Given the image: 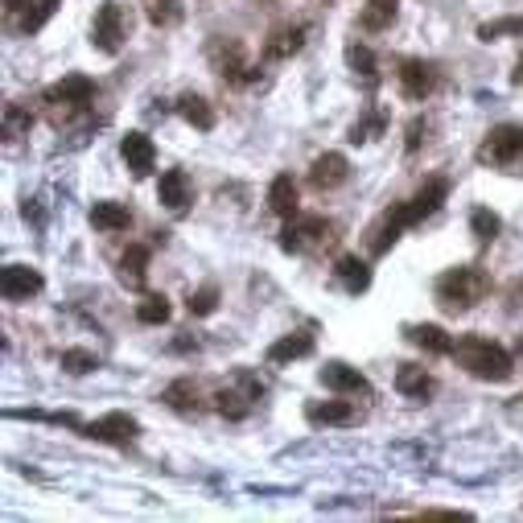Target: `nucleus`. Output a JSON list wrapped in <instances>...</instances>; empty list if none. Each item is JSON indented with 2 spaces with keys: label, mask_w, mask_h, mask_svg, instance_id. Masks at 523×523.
<instances>
[{
  "label": "nucleus",
  "mask_w": 523,
  "mask_h": 523,
  "mask_svg": "<svg viewBox=\"0 0 523 523\" xmlns=\"http://www.w3.org/2000/svg\"><path fill=\"white\" fill-rule=\"evenodd\" d=\"M120 281L136 293L145 289V281H149V248L145 243H128V252L120 256Z\"/></svg>",
  "instance_id": "393cba45"
},
{
  "label": "nucleus",
  "mask_w": 523,
  "mask_h": 523,
  "mask_svg": "<svg viewBox=\"0 0 523 523\" xmlns=\"http://www.w3.org/2000/svg\"><path fill=\"white\" fill-rule=\"evenodd\" d=\"M9 421H46V425H71V429H83L79 412H42V408H9L5 412Z\"/></svg>",
  "instance_id": "72a5a7b5"
},
{
  "label": "nucleus",
  "mask_w": 523,
  "mask_h": 523,
  "mask_svg": "<svg viewBox=\"0 0 523 523\" xmlns=\"http://www.w3.org/2000/svg\"><path fill=\"white\" fill-rule=\"evenodd\" d=\"M404 338H408L412 346H421V351H429V355H453V338H449L441 326H433V322L404 326Z\"/></svg>",
  "instance_id": "bb28decb"
},
{
  "label": "nucleus",
  "mask_w": 523,
  "mask_h": 523,
  "mask_svg": "<svg viewBox=\"0 0 523 523\" xmlns=\"http://www.w3.org/2000/svg\"><path fill=\"white\" fill-rule=\"evenodd\" d=\"M346 178H351V161H346L342 153H322V157H313V165H309V186L318 194L338 190Z\"/></svg>",
  "instance_id": "2eb2a0df"
},
{
  "label": "nucleus",
  "mask_w": 523,
  "mask_h": 523,
  "mask_svg": "<svg viewBox=\"0 0 523 523\" xmlns=\"http://www.w3.org/2000/svg\"><path fill=\"white\" fill-rule=\"evenodd\" d=\"M161 400L173 408V412H182V416H194V412H202V388L190 379V375H182V379H173L169 388L161 392Z\"/></svg>",
  "instance_id": "b1692460"
},
{
  "label": "nucleus",
  "mask_w": 523,
  "mask_h": 523,
  "mask_svg": "<svg viewBox=\"0 0 523 523\" xmlns=\"http://www.w3.org/2000/svg\"><path fill=\"white\" fill-rule=\"evenodd\" d=\"M478 165H495V169H503V165H515L519 157H523V124H499V128H491L482 136V145H478Z\"/></svg>",
  "instance_id": "6e6552de"
},
{
  "label": "nucleus",
  "mask_w": 523,
  "mask_h": 523,
  "mask_svg": "<svg viewBox=\"0 0 523 523\" xmlns=\"http://www.w3.org/2000/svg\"><path fill=\"white\" fill-rule=\"evenodd\" d=\"M470 231H474V239L486 248V243H495V239H499L503 219L491 211V206H474V211H470Z\"/></svg>",
  "instance_id": "2f4dec72"
},
{
  "label": "nucleus",
  "mask_w": 523,
  "mask_h": 523,
  "mask_svg": "<svg viewBox=\"0 0 523 523\" xmlns=\"http://www.w3.org/2000/svg\"><path fill=\"white\" fill-rule=\"evenodd\" d=\"M334 223L326 215H293L289 227L281 231V248L293 252V256H305V252H322L326 243H334Z\"/></svg>",
  "instance_id": "0eeeda50"
},
{
  "label": "nucleus",
  "mask_w": 523,
  "mask_h": 523,
  "mask_svg": "<svg viewBox=\"0 0 523 523\" xmlns=\"http://www.w3.org/2000/svg\"><path fill=\"white\" fill-rule=\"evenodd\" d=\"M425 136H429V120L425 116H416L412 124H408V153H421V145H425Z\"/></svg>",
  "instance_id": "ea45409f"
},
{
  "label": "nucleus",
  "mask_w": 523,
  "mask_h": 523,
  "mask_svg": "<svg viewBox=\"0 0 523 523\" xmlns=\"http://www.w3.org/2000/svg\"><path fill=\"white\" fill-rule=\"evenodd\" d=\"M186 309L194 313V318H211V313L219 309V289H215V285H202V289H194V293L186 297Z\"/></svg>",
  "instance_id": "58836bf2"
},
{
  "label": "nucleus",
  "mask_w": 523,
  "mask_h": 523,
  "mask_svg": "<svg viewBox=\"0 0 523 523\" xmlns=\"http://www.w3.org/2000/svg\"><path fill=\"white\" fill-rule=\"evenodd\" d=\"M136 322L141 326H165L169 322V301L161 293H149L141 305H136Z\"/></svg>",
  "instance_id": "c9c22d12"
},
{
  "label": "nucleus",
  "mask_w": 523,
  "mask_h": 523,
  "mask_svg": "<svg viewBox=\"0 0 523 523\" xmlns=\"http://www.w3.org/2000/svg\"><path fill=\"white\" fill-rule=\"evenodd\" d=\"M396 392L408 396V400H429L437 392V379L425 371V367H416V363H400L396 371Z\"/></svg>",
  "instance_id": "4be33fe9"
},
{
  "label": "nucleus",
  "mask_w": 523,
  "mask_h": 523,
  "mask_svg": "<svg viewBox=\"0 0 523 523\" xmlns=\"http://www.w3.org/2000/svg\"><path fill=\"white\" fill-rule=\"evenodd\" d=\"M58 5L62 0H5V13L17 21L25 38H33V33H42V25L58 13Z\"/></svg>",
  "instance_id": "ddd939ff"
},
{
  "label": "nucleus",
  "mask_w": 523,
  "mask_h": 523,
  "mask_svg": "<svg viewBox=\"0 0 523 523\" xmlns=\"http://www.w3.org/2000/svg\"><path fill=\"white\" fill-rule=\"evenodd\" d=\"M396 9H400V0H367V5L359 9V29H363V33H383V29H392Z\"/></svg>",
  "instance_id": "c85d7f7f"
},
{
  "label": "nucleus",
  "mask_w": 523,
  "mask_h": 523,
  "mask_svg": "<svg viewBox=\"0 0 523 523\" xmlns=\"http://www.w3.org/2000/svg\"><path fill=\"white\" fill-rule=\"evenodd\" d=\"M157 198H161V206H165V211L182 215L186 206L194 202L190 173H186V169H165V173H161V182H157Z\"/></svg>",
  "instance_id": "dca6fc26"
},
{
  "label": "nucleus",
  "mask_w": 523,
  "mask_h": 523,
  "mask_svg": "<svg viewBox=\"0 0 523 523\" xmlns=\"http://www.w3.org/2000/svg\"><path fill=\"white\" fill-rule=\"evenodd\" d=\"M305 355H313V334H305V330H297V334H285V338H276L272 346H268V363L272 367H289V363H297V359H305Z\"/></svg>",
  "instance_id": "412c9836"
},
{
  "label": "nucleus",
  "mask_w": 523,
  "mask_h": 523,
  "mask_svg": "<svg viewBox=\"0 0 523 523\" xmlns=\"http://www.w3.org/2000/svg\"><path fill=\"white\" fill-rule=\"evenodd\" d=\"M211 58H215V71L223 75V83H231V87H243V83H256V79H260L256 66L243 58V46H239V42H215V46H211Z\"/></svg>",
  "instance_id": "9b49d317"
},
{
  "label": "nucleus",
  "mask_w": 523,
  "mask_h": 523,
  "mask_svg": "<svg viewBox=\"0 0 523 523\" xmlns=\"http://www.w3.org/2000/svg\"><path fill=\"white\" fill-rule=\"evenodd\" d=\"M507 305H511V309L523 305V276H515V281H511V289H507Z\"/></svg>",
  "instance_id": "a19ab883"
},
{
  "label": "nucleus",
  "mask_w": 523,
  "mask_h": 523,
  "mask_svg": "<svg viewBox=\"0 0 523 523\" xmlns=\"http://www.w3.org/2000/svg\"><path fill=\"white\" fill-rule=\"evenodd\" d=\"M91 227L103 231V235L128 231V227H132V211H128L124 202H95V206H91Z\"/></svg>",
  "instance_id": "a878e982"
},
{
  "label": "nucleus",
  "mask_w": 523,
  "mask_h": 523,
  "mask_svg": "<svg viewBox=\"0 0 523 523\" xmlns=\"http://www.w3.org/2000/svg\"><path fill=\"white\" fill-rule=\"evenodd\" d=\"M297 202H301V190L293 182V173H276L272 186H268V211L281 215V219H293L297 215Z\"/></svg>",
  "instance_id": "5701e85b"
},
{
  "label": "nucleus",
  "mask_w": 523,
  "mask_h": 523,
  "mask_svg": "<svg viewBox=\"0 0 523 523\" xmlns=\"http://www.w3.org/2000/svg\"><path fill=\"white\" fill-rule=\"evenodd\" d=\"M486 293H491V276H486V268H478V264L449 268L433 285V297L445 313H470Z\"/></svg>",
  "instance_id": "f03ea898"
},
{
  "label": "nucleus",
  "mask_w": 523,
  "mask_h": 523,
  "mask_svg": "<svg viewBox=\"0 0 523 523\" xmlns=\"http://www.w3.org/2000/svg\"><path fill=\"white\" fill-rule=\"evenodd\" d=\"M120 157H124V165L136 173V178H149L153 165H157V149H153V141L145 132H128L120 141Z\"/></svg>",
  "instance_id": "a211bd4d"
},
{
  "label": "nucleus",
  "mask_w": 523,
  "mask_h": 523,
  "mask_svg": "<svg viewBox=\"0 0 523 523\" xmlns=\"http://www.w3.org/2000/svg\"><path fill=\"white\" fill-rule=\"evenodd\" d=\"M313 5H334V0H313Z\"/></svg>",
  "instance_id": "c03bdc74"
},
{
  "label": "nucleus",
  "mask_w": 523,
  "mask_h": 523,
  "mask_svg": "<svg viewBox=\"0 0 523 523\" xmlns=\"http://www.w3.org/2000/svg\"><path fill=\"white\" fill-rule=\"evenodd\" d=\"M511 83H519V87H523V54H519V62H515V71H511Z\"/></svg>",
  "instance_id": "37998d69"
},
{
  "label": "nucleus",
  "mask_w": 523,
  "mask_h": 523,
  "mask_svg": "<svg viewBox=\"0 0 523 523\" xmlns=\"http://www.w3.org/2000/svg\"><path fill=\"white\" fill-rule=\"evenodd\" d=\"M42 103H46V112H50V120L62 128V124H75L79 116H87L91 112V103H95V79H87V75H66L62 83H54L46 95H42Z\"/></svg>",
  "instance_id": "39448f33"
},
{
  "label": "nucleus",
  "mask_w": 523,
  "mask_h": 523,
  "mask_svg": "<svg viewBox=\"0 0 523 523\" xmlns=\"http://www.w3.org/2000/svg\"><path fill=\"white\" fill-rule=\"evenodd\" d=\"M322 383L330 392H338V396H367L371 392L367 375L359 367H346V363H326L322 367Z\"/></svg>",
  "instance_id": "6ab92c4d"
},
{
  "label": "nucleus",
  "mask_w": 523,
  "mask_h": 523,
  "mask_svg": "<svg viewBox=\"0 0 523 523\" xmlns=\"http://www.w3.org/2000/svg\"><path fill=\"white\" fill-rule=\"evenodd\" d=\"M136 433H141V425H136L128 412H108V416H99V421L83 425V437L103 441V445H128V441H136Z\"/></svg>",
  "instance_id": "f8f14e48"
},
{
  "label": "nucleus",
  "mask_w": 523,
  "mask_h": 523,
  "mask_svg": "<svg viewBox=\"0 0 523 523\" xmlns=\"http://www.w3.org/2000/svg\"><path fill=\"white\" fill-rule=\"evenodd\" d=\"M346 66L355 71V79H363V87H379V62H375V54H371V46H363V42H351L346 46Z\"/></svg>",
  "instance_id": "c756f323"
},
{
  "label": "nucleus",
  "mask_w": 523,
  "mask_h": 523,
  "mask_svg": "<svg viewBox=\"0 0 523 523\" xmlns=\"http://www.w3.org/2000/svg\"><path fill=\"white\" fill-rule=\"evenodd\" d=\"M33 128V112L25 108V103H5V141H21V136H29Z\"/></svg>",
  "instance_id": "f704fd0d"
},
{
  "label": "nucleus",
  "mask_w": 523,
  "mask_h": 523,
  "mask_svg": "<svg viewBox=\"0 0 523 523\" xmlns=\"http://www.w3.org/2000/svg\"><path fill=\"white\" fill-rule=\"evenodd\" d=\"M42 272L29 268V264H5L0 268V293H5V301H29L42 293Z\"/></svg>",
  "instance_id": "4468645a"
},
{
  "label": "nucleus",
  "mask_w": 523,
  "mask_h": 523,
  "mask_svg": "<svg viewBox=\"0 0 523 523\" xmlns=\"http://www.w3.org/2000/svg\"><path fill=\"white\" fill-rule=\"evenodd\" d=\"M260 396H264L260 375L248 371V367H239V371L227 375V383H219V388H215L211 408L219 416H227V421H243V416H252V408L260 404Z\"/></svg>",
  "instance_id": "20e7f679"
},
{
  "label": "nucleus",
  "mask_w": 523,
  "mask_h": 523,
  "mask_svg": "<svg viewBox=\"0 0 523 523\" xmlns=\"http://www.w3.org/2000/svg\"><path fill=\"white\" fill-rule=\"evenodd\" d=\"M95 367H99V355H95V351H83V346L62 351V371H66V375H91Z\"/></svg>",
  "instance_id": "e433bc0d"
},
{
  "label": "nucleus",
  "mask_w": 523,
  "mask_h": 523,
  "mask_svg": "<svg viewBox=\"0 0 523 523\" xmlns=\"http://www.w3.org/2000/svg\"><path fill=\"white\" fill-rule=\"evenodd\" d=\"M499 38H523V13H511V17L478 25V42H499Z\"/></svg>",
  "instance_id": "473e14b6"
},
{
  "label": "nucleus",
  "mask_w": 523,
  "mask_h": 523,
  "mask_svg": "<svg viewBox=\"0 0 523 523\" xmlns=\"http://www.w3.org/2000/svg\"><path fill=\"white\" fill-rule=\"evenodd\" d=\"M396 83H400V95L412 99V103H425L437 87H441V71H437V62L429 58H404L396 66Z\"/></svg>",
  "instance_id": "1a4fd4ad"
},
{
  "label": "nucleus",
  "mask_w": 523,
  "mask_h": 523,
  "mask_svg": "<svg viewBox=\"0 0 523 523\" xmlns=\"http://www.w3.org/2000/svg\"><path fill=\"white\" fill-rule=\"evenodd\" d=\"M178 112H182V120L194 124L198 132H211V128H215V108H211V103H206L202 95H194V91H186V95L178 99Z\"/></svg>",
  "instance_id": "7c9ffc66"
},
{
  "label": "nucleus",
  "mask_w": 523,
  "mask_h": 523,
  "mask_svg": "<svg viewBox=\"0 0 523 523\" xmlns=\"http://www.w3.org/2000/svg\"><path fill=\"white\" fill-rule=\"evenodd\" d=\"M388 132V108H379V103H371V108L351 124V132H346V141L351 145H367L375 141V136Z\"/></svg>",
  "instance_id": "cd10ccee"
},
{
  "label": "nucleus",
  "mask_w": 523,
  "mask_h": 523,
  "mask_svg": "<svg viewBox=\"0 0 523 523\" xmlns=\"http://www.w3.org/2000/svg\"><path fill=\"white\" fill-rule=\"evenodd\" d=\"M182 0H149V21L157 29H169V25H178L182 21Z\"/></svg>",
  "instance_id": "4c0bfd02"
},
{
  "label": "nucleus",
  "mask_w": 523,
  "mask_h": 523,
  "mask_svg": "<svg viewBox=\"0 0 523 523\" xmlns=\"http://www.w3.org/2000/svg\"><path fill=\"white\" fill-rule=\"evenodd\" d=\"M305 421L309 425H355L359 421V408L351 404V400H313V404H305Z\"/></svg>",
  "instance_id": "f3484780"
},
{
  "label": "nucleus",
  "mask_w": 523,
  "mask_h": 523,
  "mask_svg": "<svg viewBox=\"0 0 523 523\" xmlns=\"http://www.w3.org/2000/svg\"><path fill=\"white\" fill-rule=\"evenodd\" d=\"M334 281L342 285V293L359 297V293L371 289V268H367V260H359V256H338V260H334Z\"/></svg>",
  "instance_id": "aec40b11"
},
{
  "label": "nucleus",
  "mask_w": 523,
  "mask_h": 523,
  "mask_svg": "<svg viewBox=\"0 0 523 523\" xmlns=\"http://www.w3.org/2000/svg\"><path fill=\"white\" fill-rule=\"evenodd\" d=\"M453 359H458V367H466L474 379H486V383H507L515 371V363L503 346L482 338V334H466L453 342Z\"/></svg>",
  "instance_id": "7ed1b4c3"
},
{
  "label": "nucleus",
  "mask_w": 523,
  "mask_h": 523,
  "mask_svg": "<svg viewBox=\"0 0 523 523\" xmlns=\"http://www.w3.org/2000/svg\"><path fill=\"white\" fill-rule=\"evenodd\" d=\"M305 42H309V21H281V25L268 29V38H264V58H268V62H285V58L301 54Z\"/></svg>",
  "instance_id": "9d476101"
},
{
  "label": "nucleus",
  "mask_w": 523,
  "mask_h": 523,
  "mask_svg": "<svg viewBox=\"0 0 523 523\" xmlns=\"http://www.w3.org/2000/svg\"><path fill=\"white\" fill-rule=\"evenodd\" d=\"M128 38H132L128 5H120V0H103L99 13H95V25H91V46L99 54H120Z\"/></svg>",
  "instance_id": "423d86ee"
},
{
  "label": "nucleus",
  "mask_w": 523,
  "mask_h": 523,
  "mask_svg": "<svg viewBox=\"0 0 523 523\" xmlns=\"http://www.w3.org/2000/svg\"><path fill=\"white\" fill-rule=\"evenodd\" d=\"M425 519H470V511H425Z\"/></svg>",
  "instance_id": "79ce46f5"
},
{
  "label": "nucleus",
  "mask_w": 523,
  "mask_h": 523,
  "mask_svg": "<svg viewBox=\"0 0 523 523\" xmlns=\"http://www.w3.org/2000/svg\"><path fill=\"white\" fill-rule=\"evenodd\" d=\"M445 198H449V178H425L421 190H416L408 202H392L388 211H383V215L371 223V231H367L371 256H388L392 243H396L408 227H416V223H425L429 215H437Z\"/></svg>",
  "instance_id": "f257e3e1"
}]
</instances>
